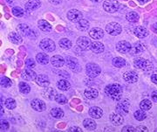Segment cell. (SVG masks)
<instances>
[{"label":"cell","mask_w":157,"mask_h":132,"mask_svg":"<svg viewBox=\"0 0 157 132\" xmlns=\"http://www.w3.org/2000/svg\"><path fill=\"white\" fill-rule=\"evenodd\" d=\"M105 93L107 96L111 97L114 101H119L122 96V87L119 84H109L105 87Z\"/></svg>","instance_id":"6da1fadb"},{"label":"cell","mask_w":157,"mask_h":132,"mask_svg":"<svg viewBox=\"0 0 157 132\" xmlns=\"http://www.w3.org/2000/svg\"><path fill=\"white\" fill-rule=\"evenodd\" d=\"M134 65L136 68L144 70V71H149L153 68V65L149 60L141 57H138L134 60Z\"/></svg>","instance_id":"7a4b0ae2"},{"label":"cell","mask_w":157,"mask_h":132,"mask_svg":"<svg viewBox=\"0 0 157 132\" xmlns=\"http://www.w3.org/2000/svg\"><path fill=\"white\" fill-rule=\"evenodd\" d=\"M101 68L95 63H88L86 67V75L90 78H95L101 74Z\"/></svg>","instance_id":"3957f363"},{"label":"cell","mask_w":157,"mask_h":132,"mask_svg":"<svg viewBox=\"0 0 157 132\" xmlns=\"http://www.w3.org/2000/svg\"><path fill=\"white\" fill-rule=\"evenodd\" d=\"M120 6H121V5L117 0H106L103 3L104 10L106 12H110V13L117 12L120 9Z\"/></svg>","instance_id":"277c9868"},{"label":"cell","mask_w":157,"mask_h":132,"mask_svg":"<svg viewBox=\"0 0 157 132\" xmlns=\"http://www.w3.org/2000/svg\"><path fill=\"white\" fill-rule=\"evenodd\" d=\"M39 46L41 47L42 50H44L45 52H53L55 49H56V45L54 43L53 40H52L51 39H43L41 40L40 44H39Z\"/></svg>","instance_id":"5b68a950"},{"label":"cell","mask_w":157,"mask_h":132,"mask_svg":"<svg viewBox=\"0 0 157 132\" xmlns=\"http://www.w3.org/2000/svg\"><path fill=\"white\" fill-rule=\"evenodd\" d=\"M106 32H107L108 34L113 35V36H116L119 35L121 33V25L115 22H111V23H108L106 25Z\"/></svg>","instance_id":"8992f818"},{"label":"cell","mask_w":157,"mask_h":132,"mask_svg":"<svg viewBox=\"0 0 157 132\" xmlns=\"http://www.w3.org/2000/svg\"><path fill=\"white\" fill-rule=\"evenodd\" d=\"M92 43L93 42L90 40L89 38L85 37V36L78 37V40H77V45L81 50H89V49H91Z\"/></svg>","instance_id":"52a82bcc"},{"label":"cell","mask_w":157,"mask_h":132,"mask_svg":"<svg viewBox=\"0 0 157 132\" xmlns=\"http://www.w3.org/2000/svg\"><path fill=\"white\" fill-rule=\"evenodd\" d=\"M67 18L72 22L77 23L80 19L83 18V14L80 11L76 10V9H73V10H70L67 12Z\"/></svg>","instance_id":"ba28073f"},{"label":"cell","mask_w":157,"mask_h":132,"mask_svg":"<svg viewBox=\"0 0 157 132\" xmlns=\"http://www.w3.org/2000/svg\"><path fill=\"white\" fill-rule=\"evenodd\" d=\"M31 107L37 112H43L46 109L45 103L40 99H33L31 103Z\"/></svg>","instance_id":"9c48e42d"},{"label":"cell","mask_w":157,"mask_h":132,"mask_svg":"<svg viewBox=\"0 0 157 132\" xmlns=\"http://www.w3.org/2000/svg\"><path fill=\"white\" fill-rule=\"evenodd\" d=\"M131 44L126 41V40H121V41H119L117 44H116V49H117L118 52H120L121 53H127V52H130L131 50Z\"/></svg>","instance_id":"30bf717a"},{"label":"cell","mask_w":157,"mask_h":132,"mask_svg":"<svg viewBox=\"0 0 157 132\" xmlns=\"http://www.w3.org/2000/svg\"><path fill=\"white\" fill-rule=\"evenodd\" d=\"M129 107L130 104L128 101H121L119 102L116 106V111L118 113H120L121 115H127L128 113Z\"/></svg>","instance_id":"8fae6325"},{"label":"cell","mask_w":157,"mask_h":132,"mask_svg":"<svg viewBox=\"0 0 157 132\" xmlns=\"http://www.w3.org/2000/svg\"><path fill=\"white\" fill-rule=\"evenodd\" d=\"M17 31L18 33L25 37H30V35L33 32V28H31V26L26 25V24H20L17 26Z\"/></svg>","instance_id":"7c38bea8"},{"label":"cell","mask_w":157,"mask_h":132,"mask_svg":"<svg viewBox=\"0 0 157 132\" xmlns=\"http://www.w3.org/2000/svg\"><path fill=\"white\" fill-rule=\"evenodd\" d=\"M123 79L128 83H135L138 80V74L135 71H128L123 75Z\"/></svg>","instance_id":"4fadbf2b"},{"label":"cell","mask_w":157,"mask_h":132,"mask_svg":"<svg viewBox=\"0 0 157 132\" xmlns=\"http://www.w3.org/2000/svg\"><path fill=\"white\" fill-rule=\"evenodd\" d=\"M89 35L90 37L94 40H101L104 37V31L99 27H94V28H92L90 30Z\"/></svg>","instance_id":"5bb4252c"},{"label":"cell","mask_w":157,"mask_h":132,"mask_svg":"<svg viewBox=\"0 0 157 132\" xmlns=\"http://www.w3.org/2000/svg\"><path fill=\"white\" fill-rule=\"evenodd\" d=\"M66 63L70 69H72L74 72H79L80 71V67L78 63V60H75L74 58L68 57L66 60Z\"/></svg>","instance_id":"9a60e30c"},{"label":"cell","mask_w":157,"mask_h":132,"mask_svg":"<svg viewBox=\"0 0 157 132\" xmlns=\"http://www.w3.org/2000/svg\"><path fill=\"white\" fill-rule=\"evenodd\" d=\"M109 118H110L111 122H112L113 125H115V126L121 125L124 122L123 116H122V115H121V114H120V113H118V112L111 114Z\"/></svg>","instance_id":"2e32d148"},{"label":"cell","mask_w":157,"mask_h":132,"mask_svg":"<svg viewBox=\"0 0 157 132\" xmlns=\"http://www.w3.org/2000/svg\"><path fill=\"white\" fill-rule=\"evenodd\" d=\"M88 114L94 119H100V118L102 117V115H103V110L101 108L94 106V107L90 108L89 111H88Z\"/></svg>","instance_id":"e0dca14e"},{"label":"cell","mask_w":157,"mask_h":132,"mask_svg":"<svg viewBox=\"0 0 157 132\" xmlns=\"http://www.w3.org/2000/svg\"><path fill=\"white\" fill-rule=\"evenodd\" d=\"M22 78L25 80H34L37 78V74L31 68H26L22 72Z\"/></svg>","instance_id":"ac0fdd59"},{"label":"cell","mask_w":157,"mask_h":132,"mask_svg":"<svg viewBox=\"0 0 157 132\" xmlns=\"http://www.w3.org/2000/svg\"><path fill=\"white\" fill-rule=\"evenodd\" d=\"M40 6H41L40 0H29L25 4V9H26V11L33 12L34 10L39 9Z\"/></svg>","instance_id":"d6986e66"},{"label":"cell","mask_w":157,"mask_h":132,"mask_svg":"<svg viewBox=\"0 0 157 132\" xmlns=\"http://www.w3.org/2000/svg\"><path fill=\"white\" fill-rule=\"evenodd\" d=\"M42 95H43V97H45V99L54 100V99H55V96L57 95V93L52 87H45V89L43 90V92H42Z\"/></svg>","instance_id":"ffe728a7"},{"label":"cell","mask_w":157,"mask_h":132,"mask_svg":"<svg viewBox=\"0 0 157 132\" xmlns=\"http://www.w3.org/2000/svg\"><path fill=\"white\" fill-rule=\"evenodd\" d=\"M35 80H36L38 85L44 87H49V85H50V80L48 79V77L45 75H39Z\"/></svg>","instance_id":"44dd1931"},{"label":"cell","mask_w":157,"mask_h":132,"mask_svg":"<svg viewBox=\"0 0 157 132\" xmlns=\"http://www.w3.org/2000/svg\"><path fill=\"white\" fill-rule=\"evenodd\" d=\"M51 63L55 68H61L65 64V60L60 55H54L51 59Z\"/></svg>","instance_id":"7402d4cb"},{"label":"cell","mask_w":157,"mask_h":132,"mask_svg":"<svg viewBox=\"0 0 157 132\" xmlns=\"http://www.w3.org/2000/svg\"><path fill=\"white\" fill-rule=\"evenodd\" d=\"M144 50H145V46L141 43H136L131 47V50L129 52L133 55H139L144 52Z\"/></svg>","instance_id":"603a6c76"},{"label":"cell","mask_w":157,"mask_h":132,"mask_svg":"<svg viewBox=\"0 0 157 132\" xmlns=\"http://www.w3.org/2000/svg\"><path fill=\"white\" fill-rule=\"evenodd\" d=\"M134 33L135 35L139 38V39H144L148 35V31L146 28H144L143 26H137L134 30Z\"/></svg>","instance_id":"cb8c5ba5"},{"label":"cell","mask_w":157,"mask_h":132,"mask_svg":"<svg viewBox=\"0 0 157 132\" xmlns=\"http://www.w3.org/2000/svg\"><path fill=\"white\" fill-rule=\"evenodd\" d=\"M84 95L89 100H93V99H95L97 96L99 95V91L95 89V88H93V87H89V88H86L85 90Z\"/></svg>","instance_id":"d4e9b609"},{"label":"cell","mask_w":157,"mask_h":132,"mask_svg":"<svg viewBox=\"0 0 157 132\" xmlns=\"http://www.w3.org/2000/svg\"><path fill=\"white\" fill-rule=\"evenodd\" d=\"M9 40L11 41V43L15 44V45H18V44H21L23 41L22 37L19 33H9Z\"/></svg>","instance_id":"484cf974"},{"label":"cell","mask_w":157,"mask_h":132,"mask_svg":"<svg viewBox=\"0 0 157 132\" xmlns=\"http://www.w3.org/2000/svg\"><path fill=\"white\" fill-rule=\"evenodd\" d=\"M104 49H105V46L104 45L99 42V41H96V42H93L92 43V46H91V50L95 53H101V52H104Z\"/></svg>","instance_id":"4316f807"},{"label":"cell","mask_w":157,"mask_h":132,"mask_svg":"<svg viewBox=\"0 0 157 132\" xmlns=\"http://www.w3.org/2000/svg\"><path fill=\"white\" fill-rule=\"evenodd\" d=\"M89 25V21L85 18H82L78 22H77V29L80 32H86V30H88Z\"/></svg>","instance_id":"83f0119b"},{"label":"cell","mask_w":157,"mask_h":132,"mask_svg":"<svg viewBox=\"0 0 157 132\" xmlns=\"http://www.w3.org/2000/svg\"><path fill=\"white\" fill-rule=\"evenodd\" d=\"M57 87H58V88L59 90L67 91V90H68L71 87V84H70V82L68 80L61 79V80H59L57 82Z\"/></svg>","instance_id":"f1b7e54d"},{"label":"cell","mask_w":157,"mask_h":132,"mask_svg":"<svg viewBox=\"0 0 157 132\" xmlns=\"http://www.w3.org/2000/svg\"><path fill=\"white\" fill-rule=\"evenodd\" d=\"M38 25H39V28L42 32H45V33H48L52 30V25L46 20H44V19L39 20L38 22Z\"/></svg>","instance_id":"f546056e"},{"label":"cell","mask_w":157,"mask_h":132,"mask_svg":"<svg viewBox=\"0 0 157 132\" xmlns=\"http://www.w3.org/2000/svg\"><path fill=\"white\" fill-rule=\"evenodd\" d=\"M36 60L41 65H46L49 62V57L45 52H39L36 56Z\"/></svg>","instance_id":"4dcf8cb0"},{"label":"cell","mask_w":157,"mask_h":132,"mask_svg":"<svg viewBox=\"0 0 157 132\" xmlns=\"http://www.w3.org/2000/svg\"><path fill=\"white\" fill-rule=\"evenodd\" d=\"M83 125L88 130H94L96 129V122L93 119H85L83 121Z\"/></svg>","instance_id":"1f68e13d"},{"label":"cell","mask_w":157,"mask_h":132,"mask_svg":"<svg viewBox=\"0 0 157 132\" xmlns=\"http://www.w3.org/2000/svg\"><path fill=\"white\" fill-rule=\"evenodd\" d=\"M126 19H127L128 22L135 23V22L139 21V15H138L137 12H128V13H127V15H126Z\"/></svg>","instance_id":"d6a6232c"},{"label":"cell","mask_w":157,"mask_h":132,"mask_svg":"<svg viewBox=\"0 0 157 132\" xmlns=\"http://www.w3.org/2000/svg\"><path fill=\"white\" fill-rule=\"evenodd\" d=\"M112 64L115 68H123L126 65V60L121 57H115L113 59Z\"/></svg>","instance_id":"836d02e7"},{"label":"cell","mask_w":157,"mask_h":132,"mask_svg":"<svg viewBox=\"0 0 157 132\" xmlns=\"http://www.w3.org/2000/svg\"><path fill=\"white\" fill-rule=\"evenodd\" d=\"M51 115H52V117H54V118L59 119V118H62L64 116V112L59 108H53V109L51 110Z\"/></svg>","instance_id":"e575fe53"},{"label":"cell","mask_w":157,"mask_h":132,"mask_svg":"<svg viewBox=\"0 0 157 132\" xmlns=\"http://www.w3.org/2000/svg\"><path fill=\"white\" fill-rule=\"evenodd\" d=\"M59 44L60 47H62L63 49H70L72 47V42H71V40H68V39H66V38L61 39V40H59Z\"/></svg>","instance_id":"d590c367"},{"label":"cell","mask_w":157,"mask_h":132,"mask_svg":"<svg viewBox=\"0 0 157 132\" xmlns=\"http://www.w3.org/2000/svg\"><path fill=\"white\" fill-rule=\"evenodd\" d=\"M134 116L136 120L138 121H143L147 117L146 112H144V110L142 109H139V110H136L134 114Z\"/></svg>","instance_id":"8d00e7d4"},{"label":"cell","mask_w":157,"mask_h":132,"mask_svg":"<svg viewBox=\"0 0 157 132\" xmlns=\"http://www.w3.org/2000/svg\"><path fill=\"white\" fill-rule=\"evenodd\" d=\"M140 109H142L144 111H147V110H148V109H150L152 108V103L149 100L145 99V100H143V101L140 102Z\"/></svg>","instance_id":"74e56055"},{"label":"cell","mask_w":157,"mask_h":132,"mask_svg":"<svg viewBox=\"0 0 157 132\" xmlns=\"http://www.w3.org/2000/svg\"><path fill=\"white\" fill-rule=\"evenodd\" d=\"M5 105L7 109H14L17 106V103H16V101L12 98H7L5 102Z\"/></svg>","instance_id":"f35d334b"},{"label":"cell","mask_w":157,"mask_h":132,"mask_svg":"<svg viewBox=\"0 0 157 132\" xmlns=\"http://www.w3.org/2000/svg\"><path fill=\"white\" fill-rule=\"evenodd\" d=\"M19 90L23 94H28L31 91V87L27 83L25 82H20L19 83Z\"/></svg>","instance_id":"ab89813d"},{"label":"cell","mask_w":157,"mask_h":132,"mask_svg":"<svg viewBox=\"0 0 157 132\" xmlns=\"http://www.w3.org/2000/svg\"><path fill=\"white\" fill-rule=\"evenodd\" d=\"M12 13H13L14 16H16L17 17H20L24 16L25 12H24V10H23L22 8H20L18 6H16V7H13L12 8Z\"/></svg>","instance_id":"60d3db41"},{"label":"cell","mask_w":157,"mask_h":132,"mask_svg":"<svg viewBox=\"0 0 157 132\" xmlns=\"http://www.w3.org/2000/svg\"><path fill=\"white\" fill-rule=\"evenodd\" d=\"M54 100L56 101L59 104H66L67 103V98L64 95H62V94H57Z\"/></svg>","instance_id":"b9f144b4"},{"label":"cell","mask_w":157,"mask_h":132,"mask_svg":"<svg viewBox=\"0 0 157 132\" xmlns=\"http://www.w3.org/2000/svg\"><path fill=\"white\" fill-rule=\"evenodd\" d=\"M1 85L4 87H8L11 85V81L7 77H2L1 78Z\"/></svg>","instance_id":"7bdbcfd3"},{"label":"cell","mask_w":157,"mask_h":132,"mask_svg":"<svg viewBox=\"0 0 157 132\" xmlns=\"http://www.w3.org/2000/svg\"><path fill=\"white\" fill-rule=\"evenodd\" d=\"M9 127H10V125H9V122H8L7 121L1 119V121H0V128H1L2 130H8Z\"/></svg>","instance_id":"ee69618b"},{"label":"cell","mask_w":157,"mask_h":132,"mask_svg":"<svg viewBox=\"0 0 157 132\" xmlns=\"http://www.w3.org/2000/svg\"><path fill=\"white\" fill-rule=\"evenodd\" d=\"M25 65H26V67L28 68H33L36 66V63H35L34 60H33V59H27L25 60Z\"/></svg>","instance_id":"f6af8a7d"},{"label":"cell","mask_w":157,"mask_h":132,"mask_svg":"<svg viewBox=\"0 0 157 132\" xmlns=\"http://www.w3.org/2000/svg\"><path fill=\"white\" fill-rule=\"evenodd\" d=\"M122 132H136V129H135L134 127L132 126H125L121 130Z\"/></svg>","instance_id":"bcb514c9"},{"label":"cell","mask_w":157,"mask_h":132,"mask_svg":"<svg viewBox=\"0 0 157 132\" xmlns=\"http://www.w3.org/2000/svg\"><path fill=\"white\" fill-rule=\"evenodd\" d=\"M136 131H139V132H146V131H148V130L147 129L146 127L144 126H139L137 129H136Z\"/></svg>","instance_id":"7dc6e473"},{"label":"cell","mask_w":157,"mask_h":132,"mask_svg":"<svg viewBox=\"0 0 157 132\" xmlns=\"http://www.w3.org/2000/svg\"><path fill=\"white\" fill-rule=\"evenodd\" d=\"M69 131H78V132H81L82 131V130L80 129V128H78V127H71V128H69V130H68Z\"/></svg>","instance_id":"c3c4849f"},{"label":"cell","mask_w":157,"mask_h":132,"mask_svg":"<svg viewBox=\"0 0 157 132\" xmlns=\"http://www.w3.org/2000/svg\"><path fill=\"white\" fill-rule=\"evenodd\" d=\"M58 75H60V76L64 75V77H65V78H68V77H69V75H68L67 72H65V71H62V72H58ZM62 77H63V76H62Z\"/></svg>","instance_id":"681fc988"},{"label":"cell","mask_w":157,"mask_h":132,"mask_svg":"<svg viewBox=\"0 0 157 132\" xmlns=\"http://www.w3.org/2000/svg\"><path fill=\"white\" fill-rule=\"evenodd\" d=\"M152 99H153V101L154 102H155L157 103V91H154V92L152 93Z\"/></svg>","instance_id":"f907efd6"},{"label":"cell","mask_w":157,"mask_h":132,"mask_svg":"<svg viewBox=\"0 0 157 132\" xmlns=\"http://www.w3.org/2000/svg\"><path fill=\"white\" fill-rule=\"evenodd\" d=\"M49 2H50L51 4L56 6V5H59L62 2V0H49Z\"/></svg>","instance_id":"816d5d0a"},{"label":"cell","mask_w":157,"mask_h":132,"mask_svg":"<svg viewBox=\"0 0 157 132\" xmlns=\"http://www.w3.org/2000/svg\"><path fill=\"white\" fill-rule=\"evenodd\" d=\"M151 80L157 85V74H154V75L151 76Z\"/></svg>","instance_id":"f5cc1de1"},{"label":"cell","mask_w":157,"mask_h":132,"mask_svg":"<svg viewBox=\"0 0 157 132\" xmlns=\"http://www.w3.org/2000/svg\"><path fill=\"white\" fill-rule=\"evenodd\" d=\"M152 30H153L155 33H157V23H155L152 25Z\"/></svg>","instance_id":"db71d44e"},{"label":"cell","mask_w":157,"mask_h":132,"mask_svg":"<svg viewBox=\"0 0 157 132\" xmlns=\"http://www.w3.org/2000/svg\"><path fill=\"white\" fill-rule=\"evenodd\" d=\"M140 4H141V5H143V4H146L147 2H148L149 0H137Z\"/></svg>","instance_id":"11a10c76"},{"label":"cell","mask_w":157,"mask_h":132,"mask_svg":"<svg viewBox=\"0 0 157 132\" xmlns=\"http://www.w3.org/2000/svg\"><path fill=\"white\" fill-rule=\"evenodd\" d=\"M91 1H93V2H95V3H100V2H101L102 0H91Z\"/></svg>","instance_id":"9f6ffc18"},{"label":"cell","mask_w":157,"mask_h":132,"mask_svg":"<svg viewBox=\"0 0 157 132\" xmlns=\"http://www.w3.org/2000/svg\"><path fill=\"white\" fill-rule=\"evenodd\" d=\"M4 114V109H3V107L1 106V115Z\"/></svg>","instance_id":"6f0895ef"}]
</instances>
